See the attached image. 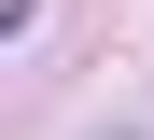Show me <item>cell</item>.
Wrapping results in <instances>:
<instances>
[{"label":"cell","instance_id":"6da1fadb","mask_svg":"<svg viewBox=\"0 0 154 140\" xmlns=\"http://www.w3.org/2000/svg\"><path fill=\"white\" fill-rule=\"evenodd\" d=\"M14 28H28V0H0V42H14Z\"/></svg>","mask_w":154,"mask_h":140}]
</instances>
